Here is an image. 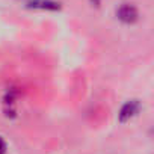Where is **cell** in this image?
Segmentation results:
<instances>
[{
	"mask_svg": "<svg viewBox=\"0 0 154 154\" xmlns=\"http://www.w3.org/2000/svg\"><path fill=\"white\" fill-rule=\"evenodd\" d=\"M6 152V142L0 137V154H5Z\"/></svg>",
	"mask_w": 154,
	"mask_h": 154,
	"instance_id": "277c9868",
	"label": "cell"
},
{
	"mask_svg": "<svg viewBox=\"0 0 154 154\" xmlns=\"http://www.w3.org/2000/svg\"><path fill=\"white\" fill-rule=\"evenodd\" d=\"M139 110H140V103L137 100H128L121 106V109L118 112V118L121 122H125V121L131 119L133 116H136Z\"/></svg>",
	"mask_w": 154,
	"mask_h": 154,
	"instance_id": "7a4b0ae2",
	"label": "cell"
},
{
	"mask_svg": "<svg viewBox=\"0 0 154 154\" xmlns=\"http://www.w3.org/2000/svg\"><path fill=\"white\" fill-rule=\"evenodd\" d=\"M116 18H118L121 23H124V24H133V23L137 21L139 12H137V9H136L133 5L124 3V5H121V6L116 9Z\"/></svg>",
	"mask_w": 154,
	"mask_h": 154,
	"instance_id": "6da1fadb",
	"label": "cell"
},
{
	"mask_svg": "<svg viewBox=\"0 0 154 154\" xmlns=\"http://www.w3.org/2000/svg\"><path fill=\"white\" fill-rule=\"evenodd\" d=\"M27 8L32 9H42V11H57L60 9V3L54 0H29L26 3Z\"/></svg>",
	"mask_w": 154,
	"mask_h": 154,
	"instance_id": "3957f363",
	"label": "cell"
}]
</instances>
